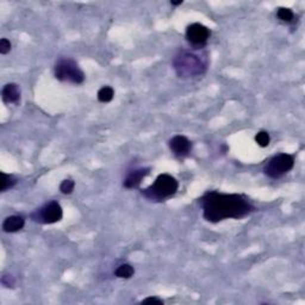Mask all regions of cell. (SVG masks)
<instances>
[{
    "instance_id": "1",
    "label": "cell",
    "mask_w": 305,
    "mask_h": 305,
    "mask_svg": "<svg viewBox=\"0 0 305 305\" xmlns=\"http://www.w3.org/2000/svg\"><path fill=\"white\" fill-rule=\"evenodd\" d=\"M202 206L204 218L213 223L228 218H243L255 210L248 199L236 193L208 192L202 198Z\"/></svg>"
},
{
    "instance_id": "7",
    "label": "cell",
    "mask_w": 305,
    "mask_h": 305,
    "mask_svg": "<svg viewBox=\"0 0 305 305\" xmlns=\"http://www.w3.org/2000/svg\"><path fill=\"white\" fill-rule=\"evenodd\" d=\"M210 37V30L205 25L194 23L191 24L186 30V39L193 45H202L206 43V41Z\"/></svg>"
},
{
    "instance_id": "10",
    "label": "cell",
    "mask_w": 305,
    "mask_h": 305,
    "mask_svg": "<svg viewBox=\"0 0 305 305\" xmlns=\"http://www.w3.org/2000/svg\"><path fill=\"white\" fill-rule=\"evenodd\" d=\"M20 99V89L17 84H7L2 88V100L6 104H17Z\"/></svg>"
},
{
    "instance_id": "11",
    "label": "cell",
    "mask_w": 305,
    "mask_h": 305,
    "mask_svg": "<svg viewBox=\"0 0 305 305\" xmlns=\"http://www.w3.org/2000/svg\"><path fill=\"white\" fill-rule=\"evenodd\" d=\"M25 224V220L22 216H10L2 223V229L5 232H17Z\"/></svg>"
},
{
    "instance_id": "12",
    "label": "cell",
    "mask_w": 305,
    "mask_h": 305,
    "mask_svg": "<svg viewBox=\"0 0 305 305\" xmlns=\"http://www.w3.org/2000/svg\"><path fill=\"white\" fill-rule=\"evenodd\" d=\"M113 95H115V91H113L112 87L110 86H104L98 91V100L100 103H109L113 99Z\"/></svg>"
},
{
    "instance_id": "16",
    "label": "cell",
    "mask_w": 305,
    "mask_h": 305,
    "mask_svg": "<svg viewBox=\"0 0 305 305\" xmlns=\"http://www.w3.org/2000/svg\"><path fill=\"white\" fill-rule=\"evenodd\" d=\"M255 142L259 144L260 147L265 148L271 142V137H269V133L267 131H259L255 135Z\"/></svg>"
},
{
    "instance_id": "17",
    "label": "cell",
    "mask_w": 305,
    "mask_h": 305,
    "mask_svg": "<svg viewBox=\"0 0 305 305\" xmlns=\"http://www.w3.org/2000/svg\"><path fill=\"white\" fill-rule=\"evenodd\" d=\"M75 182L72 179H66L61 182L60 185V191L63 194H71L74 191Z\"/></svg>"
},
{
    "instance_id": "21",
    "label": "cell",
    "mask_w": 305,
    "mask_h": 305,
    "mask_svg": "<svg viewBox=\"0 0 305 305\" xmlns=\"http://www.w3.org/2000/svg\"><path fill=\"white\" fill-rule=\"evenodd\" d=\"M182 4V0H178V1H173V0H171V5H173V6H178V5Z\"/></svg>"
},
{
    "instance_id": "3",
    "label": "cell",
    "mask_w": 305,
    "mask_h": 305,
    "mask_svg": "<svg viewBox=\"0 0 305 305\" xmlns=\"http://www.w3.org/2000/svg\"><path fill=\"white\" fill-rule=\"evenodd\" d=\"M179 188V184L174 176L170 174H160L155 182L150 187L143 190L144 196L149 199L162 200L175 194Z\"/></svg>"
},
{
    "instance_id": "8",
    "label": "cell",
    "mask_w": 305,
    "mask_h": 305,
    "mask_svg": "<svg viewBox=\"0 0 305 305\" xmlns=\"http://www.w3.org/2000/svg\"><path fill=\"white\" fill-rule=\"evenodd\" d=\"M170 148L176 156H186L192 149V143L185 136L176 135L170 141Z\"/></svg>"
},
{
    "instance_id": "6",
    "label": "cell",
    "mask_w": 305,
    "mask_h": 305,
    "mask_svg": "<svg viewBox=\"0 0 305 305\" xmlns=\"http://www.w3.org/2000/svg\"><path fill=\"white\" fill-rule=\"evenodd\" d=\"M62 208L55 200L49 202L48 204H45L43 208H41L40 210L33 214L34 220L43 223V224H53V223L60 222L62 219Z\"/></svg>"
},
{
    "instance_id": "20",
    "label": "cell",
    "mask_w": 305,
    "mask_h": 305,
    "mask_svg": "<svg viewBox=\"0 0 305 305\" xmlns=\"http://www.w3.org/2000/svg\"><path fill=\"white\" fill-rule=\"evenodd\" d=\"M1 283L6 287H13L14 285V280L11 275H4V277L1 278Z\"/></svg>"
},
{
    "instance_id": "14",
    "label": "cell",
    "mask_w": 305,
    "mask_h": 305,
    "mask_svg": "<svg viewBox=\"0 0 305 305\" xmlns=\"http://www.w3.org/2000/svg\"><path fill=\"white\" fill-rule=\"evenodd\" d=\"M0 174H1V187H0L1 192H5L8 188H12L13 186L17 184V180L14 176L8 175V174L4 172H1Z\"/></svg>"
},
{
    "instance_id": "19",
    "label": "cell",
    "mask_w": 305,
    "mask_h": 305,
    "mask_svg": "<svg viewBox=\"0 0 305 305\" xmlns=\"http://www.w3.org/2000/svg\"><path fill=\"white\" fill-rule=\"evenodd\" d=\"M141 304H158V305H162V304H164V301H162V299L158 298V297H148L146 299H143V301L141 302Z\"/></svg>"
},
{
    "instance_id": "2",
    "label": "cell",
    "mask_w": 305,
    "mask_h": 305,
    "mask_svg": "<svg viewBox=\"0 0 305 305\" xmlns=\"http://www.w3.org/2000/svg\"><path fill=\"white\" fill-rule=\"evenodd\" d=\"M174 71L180 78H194L203 75L208 69V57L205 54L194 51H181L173 60Z\"/></svg>"
},
{
    "instance_id": "15",
    "label": "cell",
    "mask_w": 305,
    "mask_h": 305,
    "mask_svg": "<svg viewBox=\"0 0 305 305\" xmlns=\"http://www.w3.org/2000/svg\"><path fill=\"white\" fill-rule=\"evenodd\" d=\"M278 18L280 20H283V22L290 23L292 22L293 18H295V14H293L292 10H290V8L287 7H280L278 10Z\"/></svg>"
},
{
    "instance_id": "9",
    "label": "cell",
    "mask_w": 305,
    "mask_h": 305,
    "mask_svg": "<svg viewBox=\"0 0 305 305\" xmlns=\"http://www.w3.org/2000/svg\"><path fill=\"white\" fill-rule=\"evenodd\" d=\"M149 168H136L128 173L127 178L124 179L123 186L127 188H135L141 184V181L149 174Z\"/></svg>"
},
{
    "instance_id": "13",
    "label": "cell",
    "mask_w": 305,
    "mask_h": 305,
    "mask_svg": "<svg viewBox=\"0 0 305 305\" xmlns=\"http://www.w3.org/2000/svg\"><path fill=\"white\" fill-rule=\"evenodd\" d=\"M133 273H135L133 267L131 265H129V263H124V265H121L117 269H116L115 274H116V277H118V278L129 279L132 277Z\"/></svg>"
},
{
    "instance_id": "4",
    "label": "cell",
    "mask_w": 305,
    "mask_h": 305,
    "mask_svg": "<svg viewBox=\"0 0 305 305\" xmlns=\"http://www.w3.org/2000/svg\"><path fill=\"white\" fill-rule=\"evenodd\" d=\"M55 77L61 81H68L73 84H81L85 80V74L73 60L62 59L55 66Z\"/></svg>"
},
{
    "instance_id": "5",
    "label": "cell",
    "mask_w": 305,
    "mask_h": 305,
    "mask_svg": "<svg viewBox=\"0 0 305 305\" xmlns=\"http://www.w3.org/2000/svg\"><path fill=\"white\" fill-rule=\"evenodd\" d=\"M293 166H295V158L292 155H290V154H278L274 158L269 160L263 172L269 178L277 179L290 172Z\"/></svg>"
},
{
    "instance_id": "18",
    "label": "cell",
    "mask_w": 305,
    "mask_h": 305,
    "mask_svg": "<svg viewBox=\"0 0 305 305\" xmlns=\"http://www.w3.org/2000/svg\"><path fill=\"white\" fill-rule=\"evenodd\" d=\"M11 50V42L7 39H1L0 41V54L6 55Z\"/></svg>"
}]
</instances>
